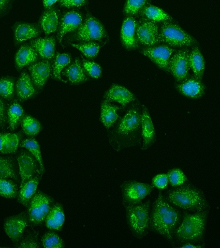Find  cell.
<instances>
[{"instance_id":"1","label":"cell","mask_w":220,"mask_h":248,"mask_svg":"<svg viewBox=\"0 0 220 248\" xmlns=\"http://www.w3.org/2000/svg\"><path fill=\"white\" fill-rule=\"evenodd\" d=\"M141 115L139 106L134 104L120 118L117 128L110 135V144L114 149L120 151L124 148L140 144Z\"/></svg>"},{"instance_id":"2","label":"cell","mask_w":220,"mask_h":248,"mask_svg":"<svg viewBox=\"0 0 220 248\" xmlns=\"http://www.w3.org/2000/svg\"><path fill=\"white\" fill-rule=\"evenodd\" d=\"M180 221V212L172 206L162 192H160L150 216L149 227L151 231L172 241Z\"/></svg>"},{"instance_id":"3","label":"cell","mask_w":220,"mask_h":248,"mask_svg":"<svg viewBox=\"0 0 220 248\" xmlns=\"http://www.w3.org/2000/svg\"><path fill=\"white\" fill-rule=\"evenodd\" d=\"M165 198L172 205L193 213L209 208L203 191L190 184L171 189L166 194Z\"/></svg>"},{"instance_id":"4","label":"cell","mask_w":220,"mask_h":248,"mask_svg":"<svg viewBox=\"0 0 220 248\" xmlns=\"http://www.w3.org/2000/svg\"><path fill=\"white\" fill-rule=\"evenodd\" d=\"M208 209L190 214L185 212L183 221L176 231L174 237L180 244L200 242L204 240Z\"/></svg>"},{"instance_id":"5","label":"cell","mask_w":220,"mask_h":248,"mask_svg":"<svg viewBox=\"0 0 220 248\" xmlns=\"http://www.w3.org/2000/svg\"><path fill=\"white\" fill-rule=\"evenodd\" d=\"M127 221L132 232L138 239L149 232L150 202H140L134 205H125Z\"/></svg>"},{"instance_id":"6","label":"cell","mask_w":220,"mask_h":248,"mask_svg":"<svg viewBox=\"0 0 220 248\" xmlns=\"http://www.w3.org/2000/svg\"><path fill=\"white\" fill-rule=\"evenodd\" d=\"M159 42L174 47L191 46L197 43L192 36L171 21H166L161 25Z\"/></svg>"},{"instance_id":"7","label":"cell","mask_w":220,"mask_h":248,"mask_svg":"<svg viewBox=\"0 0 220 248\" xmlns=\"http://www.w3.org/2000/svg\"><path fill=\"white\" fill-rule=\"evenodd\" d=\"M107 36V32L102 22L89 13H88L86 20L75 31L74 35L72 36V39L82 42H94L102 41Z\"/></svg>"},{"instance_id":"8","label":"cell","mask_w":220,"mask_h":248,"mask_svg":"<svg viewBox=\"0 0 220 248\" xmlns=\"http://www.w3.org/2000/svg\"><path fill=\"white\" fill-rule=\"evenodd\" d=\"M53 198L41 191H37L28 205L29 221L34 226L43 223L53 206Z\"/></svg>"},{"instance_id":"9","label":"cell","mask_w":220,"mask_h":248,"mask_svg":"<svg viewBox=\"0 0 220 248\" xmlns=\"http://www.w3.org/2000/svg\"><path fill=\"white\" fill-rule=\"evenodd\" d=\"M124 205H134L140 203L154 190V186L130 181L121 186Z\"/></svg>"},{"instance_id":"10","label":"cell","mask_w":220,"mask_h":248,"mask_svg":"<svg viewBox=\"0 0 220 248\" xmlns=\"http://www.w3.org/2000/svg\"><path fill=\"white\" fill-rule=\"evenodd\" d=\"M158 22L142 18L137 22L136 37L138 45L151 47L159 43Z\"/></svg>"},{"instance_id":"11","label":"cell","mask_w":220,"mask_h":248,"mask_svg":"<svg viewBox=\"0 0 220 248\" xmlns=\"http://www.w3.org/2000/svg\"><path fill=\"white\" fill-rule=\"evenodd\" d=\"M190 53L185 48L176 52L169 62L170 72L177 82H182L189 77L190 67Z\"/></svg>"},{"instance_id":"12","label":"cell","mask_w":220,"mask_h":248,"mask_svg":"<svg viewBox=\"0 0 220 248\" xmlns=\"http://www.w3.org/2000/svg\"><path fill=\"white\" fill-rule=\"evenodd\" d=\"M17 161L19 167V174L22 179L20 188L26 183L35 177L36 174H42L40 169H39L40 164L35 156L29 152H19L17 155Z\"/></svg>"},{"instance_id":"13","label":"cell","mask_w":220,"mask_h":248,"mask_svg":"<svg viewBox=\"0 0 220 248\" xmlns=\"http://www.w3.org/2000/svg\"><path fill=\"white\" fill-rule=\"evenodd\" d=\"M174 51L175 50L169 48L167 46H159L143 49L141 53L149 58L163 71L169 73V62Z\"/></svg>"},{"instance_id":"14","label":"cell","mask_w":220,"mask_h":248,"mask_svg":"<svg viewBox=\"0 0 220 248\" xmlns=\"http://www.w3.org/2000/svg\"><path fill=\"white\" fill-rule=\"evenodd\" d=\"M29 221L28 214L21 213L17 216L6 218L4 223V231L10 239L14 242H18L22 239L24 230L29 226Z\"/></svg>"},{"instance_id":"15","label":"cell","mask_w":220,"mask_h":248,"mask_svg":"<svg viewBox=\"0 0 220 248\" xmlns=\"http://www.w3.org/2000/svg\"><path fill=\"white\" fill-rule=\"evenodd\" d=\"M83 14L77 10H71L64 13L58 29V39L59 43H62V40L67 33L77 30L83 24Z\"/></svg>"},{"instance_id":"16","label":"cell","mask_w":220,"mask_h":248,"mask_svg":"<svg viewBox=\"0 0 220 248\" xmlns=\"http://www.w3.org/2000/svg\"><path fill=\"white\" fill-rule=\"evenodd\" d=\"M31 79L36 88L43 89L52 71L51 62L47 60L36 62L29 66Z\"/></svg>"},{"instance_id":"17","label":"cell","mask_w":220,"mask_h":248,"mask_svg":"<svg viewBox=\"0 0 220 248\" xmlns=\"http://www.w3.org/2000/svg\"><path fill=\"white\" fill-rule=\"evenodd\" d=\"M176 88L182 95L192 99H199L203 97L205 93V86L202 79L195 76H189L181 84L176 85Z\"/></svg>"},{"instance_id":"18","label":"cell","mask_w":220,"mask_h":248,"mask_svg":"<svg viewBox=\"0 0 220 248\" xmlns=\"http://www.w3.org/2000/svg\"><path fill=\"white\" fill-rule=\"evenodd\" d=\"M137 20L136 17L127 16L124 20L120 32V38L123 46L128 50L138 48L136 37Z\"/></svg>"},{"instance_id":"19","label":"cell","mask_w":220,"mask_h":248,"mask_svg":"<svg viewBox=\"0 0 220 248\" xmlns=\"http://www.w3.org/2000/svg\"><path fill=\"white\" fill-rule=\"evenodd\" d=\"M141 149L146 151L149 147L152 146L156 140V132L150 117L148 109L145 106H143V112L141 115Z\"/></svg>"},{"instance_id":"20","label":"cell","mask_w":220,"mask_h":248,"mask_svg":"<svg viewBox=\"0 0 220 248\" xmlns=\"http://www.w3.org/2000/svg\"><path fill=\"white\" fill-rule=\"evenodd\" d=\"M60 13L57 8L50 7L46 9L41 16L39 25L41 30L46 35L58 30L60 24Z\"/></svg>"},{"instance_id":"21","label":"cell","mask_w":220,"mask_h":248,"mask_svg":"<svg viewBox=\"0 0 220 248\" xmlns=\"http://www.w3.org/2000/svg\"><path fill=\"white\" fill-rule=\"evenodd\" d=\"M31 46L44 60H53L55 57V38L54 36L38 38L30 42Z\"/></svg>"},{"instance_id":"22","label":"cell","mask_w":220,"mask_h":248,"mask_svg":"<svg viewBox=\"0 0 220 248\" xmlns=\"http://www.w3.org/2000/svg\"><path fill=\"white\" fill-rule=\"evenodd\" d=\"M16 91L18 99L21 102L28 100L35 97L37 94V91L34 86L32 79L27 72L24 71L21 74L20 78L18 79L16 84Z\"/></svg>"},{"instance_id":"23","label":"cell","mask_w":220,"mask_h":248,"mask_svg":"<svg viewBox=\"0 0 220 248\" xmlns=\"http://www.w3.org/2000/svg\"><path fill=\"white\" fill-rule=\"evenodd\" d=\"M104 99L110 102H118L123 107L136 100V97L128 89L118 86L113 85L108 91L105 93Z\"/></svg>"},{"instance_id":"24","label":"cell","mask_w":220,"mask_h":248,"mask_svg":"<svg viewBox=\"0 0 220 248\" xmlns=\"http://www.w3.org/2000/svg\"><path fill=\"white\" fill-rule=\"evenodd\" d=\"M14 30L17 44L38 37L42 32L40 27L35 24L21 22L17 23L14 26Z\"/></svg>"},{"instance_id":"25","label":"cell","mask_w":220,"mask_h":248,"mask_svg":"<svg viewBox=\"0 0 220 248\" xmlns=\"http://www.w3.org/2000/svg\"><path fill=\"white\" fill-rule=\"evenodd\" d=\"M38 60V53L31 46L24 45L20 47L15 57L16 68L21 71L24 67L35 63Z\"/></svg>"},{"instance_id":"26","label":"cell","mask_w":220,"mask_h":248,"mask_svg":"<svg viewBox=\"0 0 220 248\" xmlns=\"http://www.w3.org/2000/svg\"><path fill=\"white\" fill-rule=\"evenodd\" d=\"M23 138L22 134L0 133V153L14 154L17 151L19 141Z\"/></svg>"},{"instance_id":"27","label":"cell","mask_w":220,"mask_h":248,"mask_svg":"<svg viewBox=\"0 0 220 248\" xmlns=\"http://www.w3.org/2000/svg\"><path fill=\"white\" fill-rule=\"evenodd\" d=\"M47 228L55 231H61L65 221L64 212L61 204L53 205L45 219Z\"/></svg>"},{"instance_id":"28","label":"cell","mask_w":220,"mask_h":248,"mask_svg":"<svg viewBox=\"0 0 220 248\" xmlns=\"http://www.w3.org/2000/svg\"><path fill=\"white\" fill-rule=\"evenodd\" d=\"M42 176V174H37L21 187L20 192L18 193L17 201L24 206L28 207L30 200L35 195Z\"/></svg>"},{"instance_id":"29","label":"cell","mask_w":220,"mask_h":248,"mask_svg":"<svg viewBox=\"0 0 220 248\" xmlns=\"http://www.w3.org/2000/svg\"><path fill=\"white\" fill-rule=\"evenodd\" d=\"M120 109H122L121 107L114 105L110 101L106 100V99L102 102L101 120L106 128H110L116 123L119 118L117 112Z\"/></svg>"},{"instance_id":"30","label":"cell","mask_w":220,"mask_h":248,"mask_svg":"<svg viewBox=\"0 0 220 248\" xmlns=\"http://www.w3.org/2000/svg\"><path fill=\"white\" fill-rule=\"evenodd\" d=\"M63 75L67 77L72 84H82L88 79L79 58H76L74 63L66 68Z\"/></svg>"},{"instance_id":"31","label":"cell","mask_w":220,"mask_h":248,"mask_svg":"<svg viewBox=\"0 0 220 248\" xmlns=\"http://www.w3.org/2000/svg\"><path fill=\"white\" fill-rule=\"evenodd\" d=\"M139 16H141L142 18H145V19L158 23L172 20V18L169 15L166 14L162 9L150 4H147L142 9Z\"/></svg>"},{"instance_id":"32","label":"cell","mask_w":220,"mask_h":248,"mask_svg":"<svg viewBox=\"0 0 220 248\" xmlns=\"http://www.w3.org/2000/svg\"><path fill=\"white\" fill-rule=\"evenodd\" d=\"M9 129L14 131L18 128L24 117V110L17 100H14L9 105L7 111Z\"/></svg>"},{"instance_id":"33","label":"cell","mask_w":220,"mask_h":248,"mask_svg":"<svg viewBox=\"0 0 220 248\" xmlns=\"http://www.w3.org/2000/svg\"><path fill=\"white\" fill-rule=\"evenodd\" d=\"M205 66L203 55L198 47H195L190 53V67L193 70L194 76L198 79H203Z\"/></svg>"},{"instance_id":"34","label":"cell","mask_w":220,"mask_h":248,"mask_svg":"<svg viewBox=\"0 0 220 248\" xmlns=\"http://www.w3.org/2000/svg\"><path fill=\"white\" fill-rule=\"evenodd\" d=\"M0 178L17 181V170L13 158L0 156Z\"/></svg>"},{"instance_id":"35","label":"cell","mask_w":220,"mask_h":248,"mask_svg":"<svg viewBox=\"0 0 220 248\" xmlns=\"http://www.w3.org/2000/svg\"><path fill=\"white\" fill-rule=\"evenodd\" d=\"M71 62V57L69 54L59 53H57L53 65V73L54 79L63 81L61 78V72L65 67L68 66Z\"/></svg>"},{"instance_id":"36","label":"cell","mask_w":220,"mask_h":248,"mask_svg":"<svg viewBox=\"0 0 220 248\" xmlns=\"http://www.w3.org/2000/svg\"><path fill=\"white\" fill-rule=\"evenodd\" d=\"M19 146L27 148L31 154L35 156L37 161L40 164L41 172L42 174L45 172L44 169L43 159H42V153H41L40 147L37 141L34 138H29L24 140L19 144Z\"/></svg>"},{"instance_id":"37","label":"cell","mask_w":220,"mask_h":248,"mask_svg":"<svg viewBox=\"0 0 220 248\" xmlns=\"http://www.w3.org/2000/svg\"><path fill=\"white\" fill-rule=\"evenodd\" d=\"M21 124L23 131L29 136H35L38 135L42 129L40 122L29 115H24Z\"/></svg>"},{"instance_id":"38","label":"cell","mask_w":220,"mask_h":248,"mask_svg":"<svg viewBox=\"0 0 220 248\" xmlns=\"http://www.w3.org/2000/svg\"><path fill=\"white\" fill-rule=\"evenodd\" d=\"M149 4V0H127L124 7V14L126 16H139L142 9Z\"/></svg>"},{"instance_id":"39","label":"cell","mask_w":220,"mask_h":248,"mask_svg":"<svg viewBox=\"0 0 220 248\" xmlns=\"http://www.w3.org/2000/svg\"><path fill=\"white\" fill-rule=\"evenodd\" d=\"M71 45L82 52L86 57L89 59L95 58L102 48V46L94 42H83L78 45L71 44Z\"/></svg>"},{"instance_id":"40","label":"cell","mask_w":220,"mask_h":248,"mask_svg":"<svg viewBox=\"0 0 220 248\" xmlns=\"http://www.w3.org/2000/svg\"><path fill=\"white\" fill-rule=\"evenodd\" d=\"M18 187L13 181L0 178V195L6 198H15L18 195Z\"/></svg>"},{"instance_id":"41","label":"cell","mask_w":220,"mask_h":248,"mask_svg":"<svg viewBox=\"0 0 220 248\" xmlns=\"http://www.w3.org/2000/svg\"><path fill=\"white\" fill-rule=\"evenodd\" d=\"M0 96L6 99L14 97V80L11 78L0 79Z\"/></svg>"},{"instance_id":"42","label":"cell","mask_w":220,"mask_h":248,"mask_svg":"<svg viewBox=\"0 0 220 248\" xmlns=\"http://www.w3.org/2000/svg\"><path fill=\"white\" fill-rule=\"evenodd\" d=\"M42 242L45 248H62L65 246L63 240L54 232H48L44 234Z\"/></svg>"},{"instance_id":"43","label":"cell","mask_w":220,"mask_h":248,"mask_svg":"<svg viewBox=\"0 0 220 248\" xmlns=\"http://www.w3.org/2000/svg\"><path fill=\"white\" fill-rule=\"evenodd\" d=\"M167 176L169 183H170L172 187H177V186L183 185L188 180L185 173L182 172V170L179 169L171 170L168 172Z\"/></svg>"},{"instance_id":"44","label":"cell","mask_w":220,"mask_h":248,"mask_svg":"<svg viewBox=\"0 0 220 248\" xmlns=\"http://www.w3.org/2000/svg\"><path fill=\"white\" fill-rule=\"evenodd\" d=\"M83 68L85 72L92 78H101L102 74V68L94 62L85 60L82 57Z\"/></svg>"},{"instance_id":"45","label":"cell","mask_w":220,"mask_h":248,"mask_svg":"<svg viewBox=\"0 0 220 248\" xmlns=\"http://www.w3.org/2000/svg\"><path fill=\"white\" fill-rule=\"evenodd\" d=\"M88 2V0H59V6L68 9H73L85 6Z\"/></svg>"},{"instance_id":"46","label":"cell","mask_w":220,"mask_h":248,"mask_svg":"<svg viewBox=\"0 0 220 248\" xmlns=\"http://www.w3.org/2000/svg\"><path fill=\"white\" fill-rule=\"evenodd\" d=\"M152 182L154 187H158L159 189L167 188L168 184H169L167 174H161L156 175L153 179Z\"/></svg>"},{"instance_id":"47","label":"cell","mask_w":220,"mask_h":248,"mask_svg":"<svg viewBox=\"0 0 220 248\" xmlns=\"http://www.w3.org/2000/svg\"><path fill=\"white\" fill-rule=\"evenodd\" d=\"M16 247L20 248H40V246L37 239H35V237H32V236H30L26 237L20 244L17 245Z\"/></svg>"},{"instance_id":"48","label":"cell","mask_w":220,"mask_h":248,"mask_svg":"<svg viewBox=\"0 0 220 248\" xmlns=\"http://www.w3.org/2000/svg\"><path fill=\"white\" fill-rule=\"evenodd\" d=\"M6 123V107L4 102L0 98V128L4 129Z\"/></svg>"},{"instance_id":"49","label":"cell","mask_w":220,"mask_h":248,"mask_svg":"<svg viewBox=\"0 0 220 248\" xmlns=\"http://www.w3.org/2000/svg\"><path fill=\"white\" fill-rule=\"evenodd\" d=\"M58 1H59V0H43L44 7L45 9L51 7L53 4H55Z\"/></svg>"},{"instance_id":"50","label":"cell","mask_w":220,"mask_h":248,"mask_svg":"<svg viewBox=\"0 0 220 248\" xmlns=\"http://www.w3.org/2000/svg\"><path fill=\"white\" fill-rule=\"evenodd\" d=\"M10 0H0V13L4 11L9 4Z\"/></svg>"},{"instance_id":"51","label":"cell","mask_w":220,"mask_h":248,"mask_svg":"<svg viewBox=\"0 0 220 248\" xmlns=\"http://www.w3.org/2000/svg\"><path fill=\"white\" fill-rule=\"evenodd\" d=\"M182 248H205V246H201V245H198V246H197V245H193L191 244V243H187V244H185V245H183V246H182Z\"/></svg>"}]
</instances>
